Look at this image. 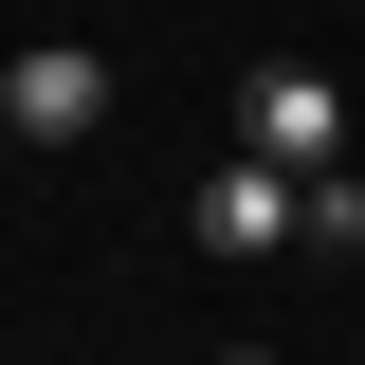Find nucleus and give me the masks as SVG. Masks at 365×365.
I'll return each mask as SVG.
<instances>
[{
    "label": "nucleus",
    "instance_id": "nucleus-1",
    "mask_svg": "<svg viewBox=\"0 0 365 365\" xmlns=\"http://www.w3.org/2000/svg\"><path fill=\"white\" fill-rule=\"evenodd\" d=\"M237 146H256V165H347V73L256 55V73H237Z\"/></svg>",
    "mask_w": 365,
    "mask_h": 365
},
{
    "label": "nucleus",
    "instance_id": "nucleus-2",
    "mask_svg": "<svg viewBox=\"0 0 365 365\" xmlns=\"http://www.w3.org/2000/svg\"><path fill=\"white\" fill-rule=\"evenodd\" d=\"M182 237H201V256H292V237H311V165H256V146H237V165L182 201Z\"/></svg>",
    "mask_w": 365,
    "mask_h": 365
},
{
    "label": "nucleus",
    "instance_id": "nucleus-3",
    "mask_svg": "<svg viewBox=\"0 0 365 365\" xmlns=\"http://www.w3.org/2000/svg\"><path fill=\"white\" fill-rule=\"evenodd\" d=\"M0 110H19V146H73V128H110V55H91V37H37L19 73H0Z\"/></svg>",
    "mask_w": 365,
    "mask_h": 365
},
{
    "label": "nucleus",
    "instance_id": "nucleus-4",
    "mask_svg": "<svg viewBox=\"0 0 365 365\" xmlns=\"http://www.w3.org/2000/svg\"><path fill=\"white\" fill-rule=\"evenodd\" d=\"M311 256H365V182L347 165H311Z\"/></svg>",
    "mask_w": 365,
    "mask_h": 365
},
{
    "label": "nucleus",
    "instance_id": "nucleus-5",
    "mask_svg": "<svg viewBox=\"0 0 365 365\" xmlns=\"http://www.w3.org/2000/svg\"><path fill=\"white\" fill-rule=\"evenodd\" d=\"M0 146H19V110H0Z\"/></svg>",
    "mask_w": 365,
    "mask_h": 365
},
{
    "label": "nucleus",
    "instance_id": "nucleus-6",
    "mask_svg": "<svg viewBox=\"0 0 365 365\" xmlns=\"http://www.w3.org/2000/svg\"><path fill=\"white\" fill-rule=\"evenodd\" d=\"M237 365H274V347H237Z\"/></svg>",
    "mask_w": 365,
    "mask_h": 365
}]
</instances>
